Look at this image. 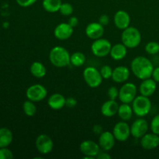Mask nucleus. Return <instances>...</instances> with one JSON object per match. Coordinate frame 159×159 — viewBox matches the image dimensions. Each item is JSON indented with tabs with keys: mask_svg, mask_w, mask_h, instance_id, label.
I'll return each instance as SVG.
<instances>
[{
	"mask_svg": "<svg viewBox=\"0 0 159 159\" xmlns=\"http://www.w3.org/2000/svg\"><path fill=\"white\" fill-rule=\"evenodd\" d=\"M66 103V99L60 93H54L50 96L48 100V104L52 110H59L63 108Z\"/></svg>",
	"mask_w": 159,
	"mask_h": 159,
	"instance_id": "412c9836",
	"label": "nucleus"
},
{
	"mask_svg": "<svg viewBox=\"0 0 159 159\" xmlns=\"http://www.w3.org/2000/svg\"><path fill=\"white\" fill-rule=\"evenodd\" d=\"M122 43L127 48L133 49L139 46L141 41V34L138 28L130 26L124 29L121 34Z\"/></svg>",
	"mask_w": 159,
	"mask_h": 159,
	"instance_id": "7ed1b4c3",
	"label": "nucleus"
},
{
	"mask_svg": "<svg viewBox=\"0 0 159 159\" xmlns=\"http://www.w3.org/2000/svg\"><path fill=\"white\" fill-rule=\"evenodd\" d=\"M93 131L96 134L100 135L103 132V130H102V126L99 125V124H96V125H94V127H93Z\"/></svg>",
	"mask_w": 159,
	"mask_h": 159,
	"instance_id": "ea45409f",
	"label": "nucleus"
},
{
	"mask_svg": "<svg viewBox=\"0 0 159 159\" xmlns=\"http://www.w3.org/2000/svg\"><path fill=\"white\" fill-rule=\"evenodd\" d=\"M59 12L61 15L65 16H69L74 12V8H73L72 5L70 4V3L64 2L61 6Z\"/></svg>",
	"mask_w": 159,
	"mask_h": 159,
	"instance_id": "c756f323",
	"label": "nucleus"
},
{
	"mask_svg": "<svg viewBox=\"0 0 159 159\" xmlns=\"http://www.w3.org/2000/svg\"><path fill=\"white\" fill-rule=\"evenodd\" d=\"M115 138L113 132L110 131H103L99 137V145L100 148L105 152H108L113 149L115 145Z\"/></svg>",
	"mask_w": 159,
	"mask_h": 159,
	"instance_id": "4468645a",
	"label": "nucleus"
},
{
	"mask_svg": "<svg viewBox=\"0 0 159 159\" xmlns=\"http://www.w3.org/2000/svg\"><path fill=\"white\" fill-rule=\"evenodd\" d=\"M23 110L25 114L28 116H34L37 113V107L35 103L29 99L23 102Z\"/></svg>",
	"mask_w": 159,
	"mask_h": 159,
	"instance_id": "cd10ccee",
	"label": "nucleus"
},
{
	"mask_svg": "<svg viewBox=\"0 0 159 159\" xmlns=\"http://www.w3.org/2000/svg\"><path fill=\"white\" fill-rule=\"evenodd\" d=\"M68 23L71 26H72L73 28L75 27L76 26H78L79 24V19L77 18L76 16H71L68 19Z\"/></svg>",
	"mask_w": 159,
	"mask_h": 159,
	"instance_id": "4c0bfd02",
	"label": "nucleus"
},
{
	"mask_svg": "<svg viewBox=\"0 0 159 159\" xmlns=\"http://www.w3.org/2000/svg\"><path fill=\"white\" fill-rule=\"evenodd\" d=\"M156 83L157 82L153 79H151V78L142 80V82H141L139 86V92L141 95L148 96V97L152 96L156 91Z\"/></svg>",
	"mask_w": 159,
	"mask_h": 159,
	"instance_id": "a211bd4d",
	"label": "nucleus"
},
{
	"mask_svg": "<svg viewBox=\"0 0 159 159\" xmlns=\"http://www.w3.org/2000/svg\"><path fill=\"white\" fill-rule=\"evenodd\" d=\"M130 69L138 79L144 80L148 78H152L154 65L148 57L144 56H138L132 60Z\"/></svg>",
	"mask_w": 159,
	"mask_h": 159,
	"instance_id": "f257e3e1",
	"label": "nucleus"
},
{
	"mask_svg": "<svg viewBox=\"0 0 159 159\" xmlns=\"http://www.w3.org/2000/svg\"><path fill=\"white\" fill-rule=\"evenodd\" d=\"M148 130V124L143 117L134 121L130 126V134L135 138H141Z\"/></svg>",
	"mask_w": 159,
	"mask_h": 159,
	"instance_id": "f8f14e48",
	"label": "nucleus"
},
{
	"mask_svg": "<svg viewBox=\"0 0 159 159\" xmlns=\"http://www.w3.org/2000/svg\"><path fill=\"white\" fill-rule=\"evenodd\" d=\"M37 0H16L17 4L21 7H29L33 6Z\"/></svg>",
	"mask_w": 159,
	"mask_h": 159,
	"instance_id": "f704fd0d",
	"label": "nucleus"
},
{
	"mask_svg": "<svg viewBox=\"0 0 159 159\" xmlns=\"http://www.w3.org/2000/svg\"><path fill=\"white\" fill-rule=\"evenodd\" d=\"M114 24L118 29L124 30L128 27L130 23V16L127 12L124 10H119L115 13L113 17Z\"/></svg>",
	"mask_w": 159,
	"mask_h": 159,
	"instance_id": "f3484780",
	"label": "nucleus"
},
{
	"mask_svg": "<svg viewBox=\"0 0 159 159\" xmlns=\"http://www.w3.org/2000/svg\"><path fill=\"white\" fill-rule=\"evenodd\" d=\"M141 146L145 150H153L159 146V135L147 133L141 138Z\"/></svg>",
	"mask_w": 159,
	"mask_h": 159,
	"instance_id": "dca6fc26",
	"label": "nucleus"
},
{
	"mask_svg": "<svg viewBox=\"0 0 159 159\" xmlns=\"http://www.w3.org/2000/svg\"><path fill=\"white\" fill-rule=\"evenodd\" d=\"M130 77V69L126 66H118L113 71L112 79L116 83L125 82Z\"/></svg>",
	"mask_w": 159,
	"mask_h": 159,
	"instance_id": "aec40b11",
	"label": "nucleus"
},
{
	"mask_svg": "<svg viewBox=\"0 0 159 159\" xmlns=\"http://www.w3.org/2000/svg\"><path fill=\"white\" fill-rule=\"evenodd\" d=\"M113 69H112L110 65H103L102 68H100L99 71L102 75L103 79H109L112 78V75H113Z\"/></svg>",
	"mask_w": 159,
	"mask_h": 159,
	"instance_id": "7c9ffc66",
	"label": "nucleus"
},
{
	"mask_svg": "<svg viewBox=\"0 0 159 159\" xmlns=\"http://www.w3.org/2000/svg\"><path fill=\"white\" fill-rule=\"evenodd\" d=\"M150 128L152 133L159 135V114L154 116L153 119L152 120Z\"/></svg>",
	"mask_w": 159,
	"mask_h": 159,
	"instance_id": "2f4dec72",
	"label": "nucleus"
},
{
	"mask_svg": "<svg viewBox=\"0 0 159 159\" xmlns=\"http://www.w3.org/2000/svg\"><path fill=\"white\" fill-rule=\"evenodd\" d=\"M13 139L12 131L7 127L0 128V148H6L10 145Z\"/></svg>",
	"mask_w": 159,
	"mask_h": 159,
	"instance_id": "5701e85b",
	"label": "nucleus"
},
{
	"mask_svg": "<svg viewBox=\"0 0 159 159\" xmlns=\"http://www.w3.org/2000/svg\"><path fill=\"white\" fill-rule=\"evenodd\" d=\"M35 147L39 153L42 155H48L52 152L54 148V142L51 137L48 134H41L36 138Z\"/></svg>",
	"mask_w": 159,
	"mask_h": 159,
	"instance_id": "6e6552de",
	"label": "nucleus"
},
{
	"mask_svg": "<svg viewBox=\"0 0 159 159\" xmlns=\"http://www.w3.org/2000/svg\"><path fill=\"white\" fill-rule=\"evenodd\" d=\"M74 28L68 23H61L57 25L54 30V35L60 40H65L72 36Z\"/></svg>",
	"mask_w": 159,
	"mask_h": 159,
	"instance_id": "ddd939ff",
	"label": "nucleus"
},
{
	"mask_svg": "<svg viewBox=\"0 0 159 159\" xmlns=\"http://www.w3.org/2000/svg\"><path fill=\"white\" fill-rule=\"evenodd\" d=\"M77 104V101L75 99L74 97H69L68 99H66V103H65V106L69 108H72V107H75Z\"/></svg>",
	"mask_w": 159,
	"mask_h": 159,
	"instance_id": "e433bc0d",
	"label": "nucleus"
},
{
	"mask_svg": "<svg viewBox=\"0 0 159 159\" xmlns=\"http://www.w3.org/2000/svg\"><path fill=\"white\" fill-rule=\"evenodd\" d=\"M69 52L65 48L61 46H55L51 50L49 54V60L54 66L57 68H65L70 64Z\"/></svg>",
	"mask_w": 159,
	"mask_h": 159,
	"instance_id": "f03ea898",
	"label": "nucleus"
},
{
	"mask_svg": "<svg viewBox=\"0 0 159 159\" xmlns=\"http://www.w3.org/2000/svg\"><path fill=\"white\" fill-rule=\"evenodd\" d=\"M133 109L132 107L129 103H123L119 106V110H118V116L122 120L128 121L130 120L133 116Z\"/></svg>",
	"mask_w": 159,
	"mask_h": 159,
	"instance_id": "b1692460",
	"label": "nucleus"
},
{
	"mask_svg": "<svg viewBox=\"0 0 159 159\" xmlns=\"http://www.w3.org/2000/svg\"><path fill=\"white\" fill-rule=\"evenodd\" d=\"M111 48V43L107 39L99 38L92 43L91 51L96 57H103L110 54Z\"/></svg>",
	"mask_w": 159,
	"mask_h": 159,
	"instance_id": "0eeeda50",
	"label": "nucleus"
},
{
	"mask_svg": "<svg viewBox=\"0 0 159 159\" xmlns=\"http://www.w3.org/2000/svg\"><path fill=\"white\" fill-rule=\"evenodd\" d=\"M85 61H86V57L85 55L82 52H77L73 53L70 57V64L75 67H81L85 64Z\"/></svg>",
	"mask_w": 159,
	"mask_h": 159,
	"instance_id": "bb28decb",
	"label": "nucleus"
},
{
	"mask_svg": "<svg viewBox=\"0 0 159 159\" xmlns=\"http://www.w3.org/2000/svg\"><path fill=\"white\" fill-rule=\"evenodd\" d=\"M113 134L116 141L124 142L129 138L130 134V127L125 121H120L115 124L113 129Z\"/></svg>",
	"mask_w": 159,
	"mask_h": 159,
	"instance_id": "9b49d317",
	"label": "nucleus"
},
{
	"mask_svg": "<svg viewBox=\"0 0 159 159\" xmlns=\"http://www.w3.org/2000/svg\"><path fill=\"white\" fill-rule=\"evenodd\" d=\"M132 109L134 113L138 117H144L147 116L152 109V102L148 96H136L132 102Z\"/></svg>",
	"mask_w": 159,
	"mask_h": 159,
	"instance_id": "20e7f679",
	"label": "nucleus"
},
{
	"mask_svg": "<svg viewBox=\"0 0 159 159\" xmlns=\"http://www.w3.org/2000/svg\"><path fill=\"white\" fill-rule=\"evenodd\" d=\"M85 32L89 38L95 40L102 37L104 32H105V30H104V26L100 24L99 22L98 23L93 22V23H90L89 24L87 25Z\"/></svg>",
	"mask_w": 159,
	"mask_h": 159,
	"instance_id": "2eb2a0df",
	"label": "nucleus"
},
{
	"mask_svg": "<svg viewBox=\"0 0 159 159\" xmlns=\"http://www.w3.org/2000/svg\"><path fill=\"white\" fill-rule=\"evenodd\" d=\"M61 4V0H43L42 2V6L44 10L51 13L59 12Z\"/></svg>",
	"mask_w": 159,
	"mask_h": 159,
	"instance_id": "a878e982",
	"label": "nucleus"
},
{
	"mask_svg": "<svg viewBox=\"0 0 159 159\" xmlns=\"http://www.w3.org/2000/svg\"><path fill=\"white\" fill-rule=\"evenodd\" d=\"M13 154L11 150L6 148H0V159H12Z\"/></svg>",
	"mask_w": 159,
	"mask_h": 159,
	"instance_id": "473e14b6",
	"label": "nucleus"
},
{
	"mask_svg": "<svg viewBox=\"0 0 159 159\" xmlns=\"http://www.w3.org/2000/svg\"><path fill=\"white\" fill-rule=\"evenodd\" d=\"M30 73L33 76L37 79H41L44 77L47 73V69L45 68L44 65L40 61H34L33 62L32 65H30Z\"/></svg>",
	"mask_w": 159,
	"mask_h": 159,
	"instance_id": "393cba45",
	"label": "nucleus"
},
{
	"mask_svg": "<svg viewBox=\"0 0 159 159\" xmlns=\"http://www.w3.org/2000/svg\"><path fill=\"white\" fill-rule=\"evenodd\" d=\"M138 93L137 86L133 82L124 84L119 89V99L123 103H132Z\"/></svg>",
	"mask_w": 159,
	"mask_h": 159,
	"instance_id": "423d86ee",
	"label": "nucleus"
},
{
	"mask_svg": "<svg viewBox=\"0 0 159 159\" xmlns=\"http://www.w3.org/2000/svg\"><path fill=\"white\" fill-rule=\"evenodd\" d=\"M127 54V48L124 43H116L112 46L110 55L114 61L123 60Z\"/></svg>",
	"mask_w": 159,
	"mask_h": 159,
	"instance_id": "4be33fe9",
	"label": "nucleus"
},
{
	"mask_svg": "<svg viewBox=\"0 0 159 159\" xmlns=\"http://www.w3.org/2000/svg\"><path fill=\"white\" fill-rule=\"evenodd\" d=\"M107 96H108L109 99L116 100L119 97V89L115 86L110 87L107 91Z\"/></svg>",
	"mask_w": 159,
	"mask_h": 159,
	"instance_id": "72a5a7b5",
	"label": "nucleus"
},
{
	"mask_svg": "<svg viewBox=\"0 0 159 159\" xmlns=\"http://www.w3.org/2000/svg\"><path fill=\"white\" fill-rule=\"evenodd\" d=\"M80 152L85 155L84 158L94 159L100 152V147L99 144L91 140L83 141L79 146Z\"/></svg>",
	"mask_w": 159,
	"mask_h": 159,
	"instance_id": "9d476101",
	"label": "nucleus"
},
{
	"mask_svg": "<svg viewBox=\"0 0 159 159\" xmlns=\"http://www.w3.org/2000/svg\"><path fill=\"white\" fill-rule=\"evenodd\" d=\"M111 158V155L110 154L107 153V152H99L97 156H96L97 159H110Z\"/></svg>",
	"mask_w": 159,
	"mask_h": 159,
	"instance_id": "a19ab883",
	"label": "nucleus"
},
{
	"mask_svg": "<svg viewBox=\"0 0 159 159\" xmlns=\"http://www.w3.org/2000/svg\"><path fill=\"white\" fill-rule=\"evenodd\" d=\"M145 51L148 54L155 55L159 53V43L158 42L151 41L148 43L145 46Z\"/></svg>",
	"mask_w": 159,
	"mask_h": 159,
	"instance_id": "c85d7f7f",
	"label": "nucleus"
},
{
	"mask_svg": "<svg viewBox=\"0 0 159 159\" xmlns=\"http://www.w3.org/2000/svg\"><path fill=\"white\" fill-rule=\"evenodd\" d=\"M48 91L43 85L40 84H34L26 89V96L29 100L33 102H40L46 98Z\"/></svg>",
	"mask_w": 159,
	"mask_h": 159,
	"instance_id": "1a4fd4ad",
	"label": "nucleus"
},
{
	"mask_svg": "<svg viewBox=\"0 0 159 159\" xmlns=\"http://www.w3.org/2000/svg\"><path fill=\"white\" fill-rule=\"evenodd\" d=\"M99 23L100 24H102V26H107L110 23V17L107 14H102V16H100L99 19Z\"/></svg>",
	"mask_w": 159,
	"mask_h": 159,
	"instance_id": "c9c22d12",
	"label": "nucleus"
},
{
	"mask_svg": "<svg viewBox=\"0 0 159 159\" xmlns=\"http://www.w3.org/2000/svg\"><path fill=\"white\" fill-rule=\"evenodd\" d=\"M83 79L90 88H97L102 84V79L100 71L95 67H87L83 71Z\"/></svg>",
	"mask_w": 159,
	"mask_h": 159,
	"instance_id": "39448f33",
	"label": "nucleus"
},
{
	"mask_svg": "<svg viewBox=\"0 0 159 159\" xmlns=\"http://www.w3.org/2000/svg\"><path fill=\"white\" fill-rule=\"evenodd\" d=\"M152 78L156 82H159V67L154 68L153 71H152Z\"/></svg>",
	"mask_w": 159,
	"mask_h": 159,
	"instance_id": "58836bf2",
	"label": "nucleus"
},
{
	"mask_svg": "<svg viewBox=\"0 0 159 159\" xmlns=\"http://www.w3.org/2000/svg\"><path fill=\"white\" fill-rule=\"evenodd\" d=\"M119 104L116 100L109 99L103 102L101 107V113L106 117H112L117 114L119 110Z\"/></svg>",
	"mask_w": 159,
	"mask_h": 159,
	"instance_id": "6ab92c4d",
	"label": "nucleus"
}]
</instances>
